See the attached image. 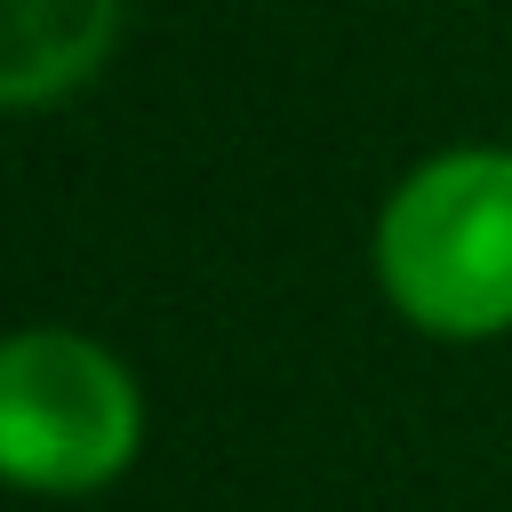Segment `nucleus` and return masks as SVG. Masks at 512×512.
<instances>
[{"instance_id": "obj_1", "label": "nucleus", "mask_w": 512, "mask_h": 512, "mask_svg": "<svg viewBox=\"0 0 512 512\" xmlns=\"http://www.w3.org/2000/svg\"><path fill=\"white\" fill-rule=\"evenodd\" d=\"M368 264L416 336H512V144H448L416 160L376 208Z\"/></svg>"}, {"instance_id": "obj_2", "label": "nucleus", "mask_w": 512, "mask_h": 512, "mask_svg": "<svg viewBox=\"0 0 512 512\" xmlns=\"http://www.w3.org/2000/svg\"><path fill=\"white\" fill-rule=\"evenodd\" d=\"M144 456V384L88 328L0 336V480L24 496H96Z\"/></svg>"}, {"instance_id": "obj_3", "label": "nucleus", "mask_w": 512, "mask_h": 512, "mask_svg": "<svg viewBox=\"0 0 512 512\" xmlns=\"http://www.w3.org/2000/svg\"><path fill=\"white\" fill-rule=\"evenodd\" d=\"M120 48V0H0V112L80 96Z\"/></svg>"}]
</instances>
